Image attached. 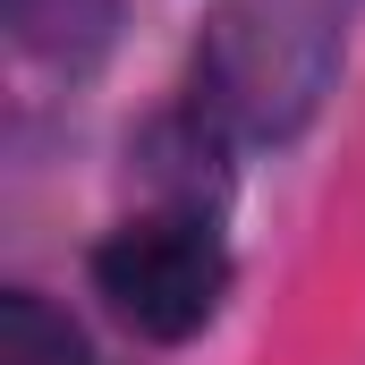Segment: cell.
Instances as JSON below:
<instances>
[{
  "instance_id": "cell-1",
  "label": "cell",
  "mask_w": 365,
  "mask_h": 365,
  "mask_svg": "<svg viewBox=\"0 0 365 365\" xmlns=\"http://www.w3.org/2000/svg\"><path fill=\"white\" fill-rule=\"evenodd\" d=\"M357 0H221L204 26L212 110L247 136H297L340 68Z\"/></svg>"
},
{
  "instance_id": "cell-2",
  "label": "cell",
  "mask_w": 365,
  "mask_h": 365,
  "mask_svg": "<svg viewBox=\"0 0 365 365\" xmlns=\"http://www.w3.org/2000/svg\"><path fill=\"white\" fill-rule=\"evenodd\" d=\"M93 280H102L110 314L136 323L145 340H187V331L212 323V306L230 289V255H221L212 221L145 212V221H128L93 247Z\"/></svg>"
},
{
  "instance_id": "cell-3",
  "label": "cell",
  "mask_w": 365,
  "mask_h": 365,
  "mask_svg": "<svg viewBox=\"0 0 365 365\" xmlns=\"http://www.w3.org/2000/svg\"><path fill=\"white\" fill-rule=\"evenodd\" d=\"M0 9H9L17 51L43 68H93L119 26V0H0Z\"/></svg>"
},
{
  "instance_id": "cell-4",
  "label": "cell",
  "mask_w": 365,
  "mask_h": 365,
  "mask_svg": "<svg viewBox=\"0 0 365 365\" xmlns=\"http://www.w3.org/2000/svg\"><path fill=\"white\" fill-rule=\"evenodd\" d=\"M0 365H93V349L60 306H43L34 289H9L0 297Z\"/></svg>"
}]
</instances>
